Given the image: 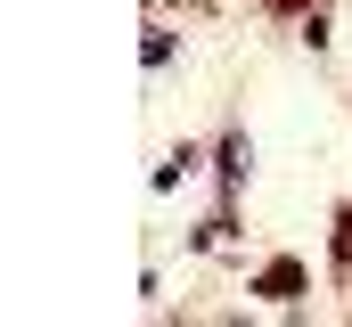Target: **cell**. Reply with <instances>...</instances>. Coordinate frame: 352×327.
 <instances>
[{
  "mask_svg": "<svg viewBox=\"0 0 352 327\" xmlns=\"http://www.w3.org/2000/svg\"><path fill=\"white\" fill-rule=\"evenodd\" d=\"M328 278L352 286V196L336 205V221H328Z\"/></svg>",
  "mask_w": 352,
  "mask_h": 327,
  "instance_id": "obj_3",
  "label": "cell"
},
{
  "mask_svg": "<svg viewBox=\"0 0 352 327\" xmlns=\"http://www.w3.org/2000/svg\"><path fill=\"white\" fill-rule=\"evenodd\" d=\"M270 16H311V8H320V0H263Z\"/></svg>",
  "mask_w": 352,
  "mask_h": 327,
  "instance_id": "obj_6",
  "label": "cell"
},
{
  "mask_svg": "<svg viewBox=\"0 0 352 327\" xmlns=\"http://www.w3.org/2000/svg\"><path fill=\"white\" fill-rule=\"evenodd\" d=\"M246 295H263V303H278V311H295V303L311 295V270H303V253H270L263 270L246 278Z\"/></svg>",
  "mask_w": 352,
  "mask_h": 327,
  "instance_id": "obj_1",
  "label": "cell"
},
{
  "mask_svg": "<svg viewBox=\"0 0 352 327\" xmlns=\"http://www.w3.org/2000/svg\"><path fill=\"white\" fill-rule=\"evenodd\" d=\"M140 58H148V66H173V33H164V25H148V41H140Z\"/></svg>",
  "mask_w": 352,
  "mask_h": 327,
  "instance_id": "obj_5",
  "label": "cell"
},
{
  "mask_svg": "<svg viewBox=\"0 0 352 327\" xmlns=\"http://www.w3.org/2000/svg\"><path fill=\"white\" fill-rule=\"evenodd\" d=\"M246 164H254V148H246V131L230 123V131H221V148H213V180H221V213H238V188H246Z\"/></svg>",
  "mask_w": 352,
  "mask_h": 327,
  "instance_id": "obj_2",
  "label": "cell"
},
{
  "mask_svg": "<svg viewBox=\"0 0 352 327\" xmlns=\"http://www.w3.org/2000/svg\"><path fill=\"white\" fill-rule=\"evenodd\" d=\"M188 172H197V148H173V164H164V172H156V188H180V180H188Z\"/></svg>",
  "mask_w": 352,
  "mask_h": 327,
  "instance_id": "obj_4",
  "label": "cell"
}]
</instances>
